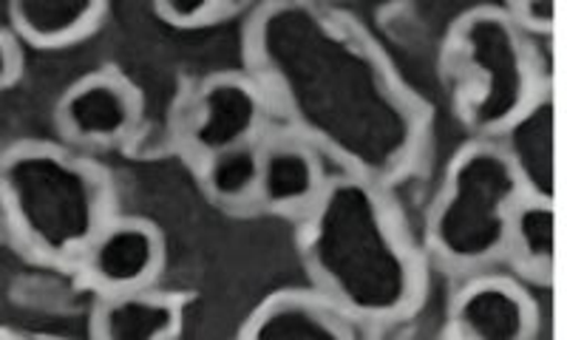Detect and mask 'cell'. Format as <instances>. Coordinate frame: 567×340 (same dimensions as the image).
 Returning a JSON list of instances; mask_svg holds the SVG:
<instances>
[{"label":"cell","mask_w":567,"mask_h":340,"mask_svg":"<svg viewBox=\"0 0 567 340\" xmlns=\"http://www.w3.org/2000/svg\"><path fill=\"white\" fill-rule=\"evenodd\" d=\"M327 162L292 134L258 142L256 207L284 218H301L327 187Z\"/></svg>","instance_id":"cell-10"},{"label":"cell","mask_w":567,"mask_h":340,"mask_svg":"<svg viewBox=\"0 0 567 340\" xmlns=\"http://www.w3.org/2000/svg\"><path fill=\"white\" fill-rule=\"evenodd\" d=\"M494 142L525 196L556 202V96L550 80Z\"/></svg>","instance_id":"cell-11"},{"label":"cell","mask_w":567,"mask_h":340,"mask_svg":"<svg viewBox=\"0 0 567 340\" xmlns=\"http://www.w3.org/2000/svg\"><path fill=\"white\" fill-rule=\"evenodd\" d=\"M296 230L301 267L318 298L358 329L412 321L425 298V256L392 193L329 176Z\"/></svg>","instance_id":"cell-2"},{"label":"cell","mask_w":567,"mask_h":340,"mask_svg":"<svg viewBox=\"0 0 567 340\" xmlns=\"http://www.w3.org/2000/svg\"><path fill=\"white\" fill-rule=\"evenodd\" d=\"M440 74L454 116L471 140H496L545 85L536 74L530 40L514 27L505 7H474L452 20Z\"/></svg>","instance_id":"cell-4"},{"label":"cell","mask_w":567,"mask_h":340,"mask_svg":"<svg viewBox=\"0 0 567 340\" xmlns=\"http://www.w3.org/2000/svg\"><path fill=\"white\" fill-rule=\"evenodd\" d=\"M0 340H63V338H43V334H20V332H0Z\"/></svg>","instance_id":"cell-20"},{"label":"cell","mask_w":567,"mask_h":340,"mask_svg":"<svg viewBox=\"0 0 567 340\" xmlns=\"http://www.w3.org/2000/svg\"><path fill=\"white\" fill-rule=\"evenodd\" d=\"M182 327L185 303L154 287L97 296L89 321L91 340H179Z\"/></svg>","instance_id":"cell-14"},{"label":"cell","mask_w":567,"mask_h":340,"mask_svg":"<svg viewBox=\"0 0 567 340\" xmlns=\"http://www.w3.org/2000/svg\"><path fill=\"white\" fill-rule=\"evenodd\" d=\"M205 193L219 207H256L258 193V142L225 151L199 165Z\"/></svg>","instance_id":"cell-16"},{"label":"cell","mask_w":567,"mask_h":340,"mask_svg":"<svg viewBox=\"0 0 567 340\" xmlns=\"http://www.w3.org/2000/svg\"><path fill=\"white\" fill-rule=\"evenodd\" d=\"M245 60L270 114L338 174L389 193L420 174L434 114L358 18L303 0L250 7Z\"/></svg>","instance_id":"cell-1"},{"label":"cell","mask_w":567,"mask_h":340,"mask_svg":"<svg viewBox=\"0 0 567 340\" xmlns=\"http://www.w3.org/2000/svg\"><path fill=\"white\" fill-rule=\"evenodd\" d=\"M165 236L148 218L120 216L91 238L74 270L97 296L154 287L165 267Z\"/></svg>","instance_id":"cell-7"},{"label":"cell","mask_w":567,"mask_h":340,"mask_svg":"<svg viewBox=\"0 0 567 340\" xmlns=\"http://www.w3.org/2000/svg\"><path fill=\"white\" fill-rule=\"evenodd\" d=\"M20 71H23V52H20L18 38L0 27V94L18 83Z\"/></svg>","instance_id":"cell-19"},{"label":"cell","mask_w":567,"mask_h":340,"mask_svg":"<svg viewBox=\"0 0 567 340\" xmlns=\"http://www.w3.org/2000/svg\"><path fill=\"white\" fill-rule=\"evenodd\" d=\"M154 18L176 32H205L221 23H230L239 14L250 12L247 3L236 0H199V3H176V0H159L151 7Z\"/></svg>","instance_id":"cell-17"},{"label":"cell","mask_w":567,"mask_h":340,"mask_svg":"<svg viewBox=\"0 0 567 340\" xmlns=\"http://www.w3.org/2000/svg\"><path fill=\"white\" fill-rule=\"evenodd\" d=\"M236 340H358V327L312 289H276L245 315Z\"/></svg>","instance_id":"cell-12"},{"label":"cell","mask_w":567,"mask_h":340,"mask_svg":"<svg viewBox=\"0 0 567 340\" xmlns=\"http://www.w3.org/2000/svg\"><path fill=\"white\" fill-rule=\"evenodd\" d=\"M514 27L525 38H554L556 32V3L554 0H516L505 7Z\"/></svg>","instance_id":"cell-18"},{"label":"cell","mask_w":567,"mask_h":340,"mask_svg":"<svg viewBox=\"0 0 567 340\" xmlns=\"http://www.w3.org/2000/svg\"><path fill=\"white\" fill-rule=\"evenodd\" d=\"M103 0H14L7 7L9 32L38 52H63L85 43L103 29Z\"/></svg>","instance_id":"cell-13"},{"label":"cell","mask_w":567,"mask_h":340,"mask_svg":"<svg viewBox=\"0 0 567 340\" xmlns=\"http://www.w3.org/2000/svg\"><path fill=\"white\" fill-rule=\"evenodd\" d=\"M267 100L247 71H216L179 96L174 134L196 165L265 140Z\"/></svg>","instance_id":"cell-6"},{"label":"cell","mask_w":567,"mask_h":340,"mask_svg":"<svg viewBox=\"0 0 567 340\" xmlns=\"http://www.w3.org/2000/svg\"><path fill=\"white\" fill-rule=\"evenodd\" d=\"M505 258L523 278L536 284H554L556 272V202L525 196L516 205L508 227Z\"/></svg>","instance_id":"cell-15"},{"label":"cell","mask_w":567,"mask_h":340,"mask_svg":"<svg viewBox=\"0 0 567 340\" xmlns=\"http://www.w3.org/2000/svg\"><path fill=\"white\" fill-rule=\"evenodd\" d=\"M140 116V89L116 71H94L60 94L54 123L69 145L111 148L134 134Z\"/></svg>","instance_id":"cell-8"},{"label":"cell","mask_w":567,"mask_h":340,"mask_svg":"<svg viewBox=\"0 0 567 340\" xmlns=\"http://www.w3.org/2000/svg\"><path fill=\"white\" fill-rule=\"evenodd\" d=\"M539 327L534 298L516 278L499 272L465 276L449 301V340H534Z\"/></svg>","instance_id":"cell-9"},{"label":"cell","mask_w":567,"mask_h":340,"mask_svg":"<svg viewBox=\"0 0 567 340\" xmlns=\"http://www.w3.org/2000/svg\"><path fill=\"white\" fill-rule=\"evenodd\" d=\"M523 185L494 140H468L445 162L423 225V250L460 276H477L505 258Z\"/></svg>","instance_id":"cell-5"},{"label":"cell","mask_w":567,"mask_h":340,"mask_svg":"<svg viewBox=\"0 0 567 340\" xmlns=\"http://www.w3.org/2000/svg\"><path fill=\"white\" fill-rule=\"evenodd\" d=\"M114 216L109 176L78 151L23 140L0 154V221L38 261L74 267Z\"/></svg>","instance_id":"cell-3"}]
</instances>
